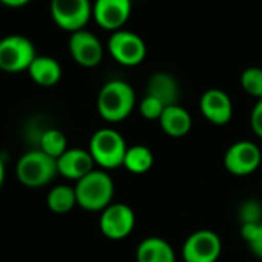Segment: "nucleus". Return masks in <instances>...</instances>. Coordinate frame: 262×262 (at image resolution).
Returning <instances> with one entry per match:
<instances>
[{
	"label": "nucleus",
	"mask_w": 262,
	"mask_h": 262,
	"mask_svg": "<svg viewBox=\"0 0 262 262\" xmlns=\"http://www.w3.org/2000/svg\"><path fill=\"white\" fill-rule=\"evenodd\" d=\"M136 94L129 83L123 80L106 82L97 96V111L106 122H120L135 110Z\"/></svg>",
	"instance_id": "nucleus-1"
},
{
	"label": "nucleus",
	"mask_w": 262,
	"mask_h": 262,
	"mask_svg": "<svg viewBox=\"0 0 262 262\" xmlns=\"http://www.w3.org/2000/svg\"><path fill=\"white\" fill-rule=\"evenodd\" d=\"M74 190L79 207L86 211H103L111 205L114 182L108 173L93 170L90 174L76 182Z\"/></svg>",
	"instance_id": "nucleus-2"
},
{
	"label": "nucleus",
	"mask_w": 262,
	"mask_h": 262,
	"mask_svg": "<svg viewBox=\"0 0 262 262\" xmlns=\"http://www.w3.org/2000/svg\"><path fill=\"white\" fill-rule=\"evenodd\" d=\"M128 145L123 136L113 128H100L91 136L88 151L99 167L113 170L123 167Z\"/></svg>",
	"instance_id": "nucleus-3"
},
{
	"label": "nucleus",
	"mask_w": 262,
	"mask_h": 262,
	"mask_svg": "<svg viewBox=\"0 0 262 262\" xmlns=\"http://www.w3.org/2000/svg\"><path fill=\"white\" fill-rule=\"evenodd\" d=\"M57 171V159L48 156L40 148L25 153L16 165V176L19 182L30 188H40L48 185Z\"/></svg>",
	"instance_id": "nucleus-4"
},
{
	"label": "nucleus",
	"mask_w": 262,
	"mask_h": 262,
	"mask_svg": "<svg viewBox=\"0 0 262 262\" xmlns=\"http://www.w3.org/2000/svg\"><path fill=\"white\" fill-rule=\"evenodd\" d=\"M36 57L34 43L25 36L13 34L0 40V70L5 73L28 71Z\"/></svg>",
	"instance_id": "nucleus-5"
},
{
	"label": "nucleus",
	"mask_w": 262,
	"mask_h": 262,
	"mask_svg": "<svg viewBox=\"0 0 262 262\" xmlns=\"http://www.w3.org/2000/svg\"><path fill=\"white\" fill-rule=\"evenodd\" d=\"M51 17L57 27L71 34L85 30L93 16L90 0H51Z\"/></svg>",
	"instance_id": "nucleus-6"
},
{
	"label": "nucleus",
	"mask_w": 262,
	"mask_h": 262,
	"mask_svg": "<svg viewBox=\"0 0 262 262\" xmlns=\"http://www.w3.org/2000/svg\"><path fill=\"white\" fill-rule=\"evenodd\" d=\"M108 51L116 62L125 67H136L147 56V45L141 36L126 30H119L108 39Z\"/></svg>",
	"instance_id": "nucleus-7"
},
{
	"label": "nucleus",
	"mask_w": 262,
	"mask_h": 262,
	"mask_svg": "<svg viewBox=\"0 0 262 262\" xmlns=\"http://www.w3.org/2000/svg\"><path fill=\"white\" fill-rule=\"evenodd\" d=\"M221 253V237L211 230L191 233L182 245V260L185 262H216Z\"/></svg>",
	"instance_id": "nucleus-8"
},
{
	"label": "nucleus",
	"mask_w": 262,
	"mask_h": 262,
	"mask_svg": "<svg viewBox=\"0 0 262 262\" xmlns=\"http://www.w3.org/2000/svg\"><path fill=\"white\" fill-rule=\"evenodd\" d=\"M136 225V214L133 208L125 204H111L106 207L99 221L100 231L111 241H122L128 237Z\"/></svg>",
	"instance_id": "nucleus-9"
},
{
	"label": "nucleus",
	"mask_w": 262,
	"mask_h": 262,
	"mask_svg": "<svg viewBox=\"0 0 262 262\" xmlns=\"http://www.w3.org/2000/svg\"><path fill=\"white\" fill-rule=\"evenodd\" d=\"M262 162L259 147L251 141H237L227 150L224 165L228 173L234 176H248L254 173Z\"/></svg>",
	"instance_id": "nucleus-10"
},
{
	"label": "nucleus",
	"mask_w": 262,
	"mask_h": 262,
	"mask_svg": "<svg viewBox=\"0 0 262 262\" xmlns=\"http://www.w3.org/2000/svg\"><path fill=\"white\" fill-rule=\"evenodd\" d=\"M68 48L71 53V57L85 68L97 67L103 59V47L97 36L86 30H80L71 34Z\"/></svg>",
	"instance_id": "nucleus-11"
},
{
	"label": "nucleus",
	"mask_w": 262,
	"mask_h": 262,
	"mask_svg": "<svg viewBox=\"0 0 262 262\" xmlns=\"http://www.w3.org/2000/svg\"><path fill=\"white\" fill-rule=\"evenodd\" d=\"M131 14V0H96L93 17L99 27L113 33L122 30Z\"/></svg>",
	"instance_id": "nucleus-12"
},
{
	"label": "nucleus",
	"mask_w": 262,
	"mask_h": 262,
	"mask_svg": "<svg viewBox=\"0 0 262 262\" xmlns=\"http://www.w3.org/2000/svg\"><path fill=\"white\" fill-rule=\"evenodd\" d=\"M199 108L202 116L214 125H227L233 116L231 99L219 88L207 90L199 100Z\"/></svg>",
	"instance_id": "nucleus-13"
},
{
	"label": "nucleus",
	"mask_w": 262,
	"mask_h": 262,
	"mask_svg": "<svg viewBox=\"0 0 262 262\" xmlns=\"http://www.w3.org/2000/svg\"><path fill=\"white\" fill-rule=\"evenodd\" d=\"M94 170V161L88 150L83 148H68L57 159V171L67 179L80 181Z\"/></svg>",
	"instance_id": "nucleus-14"
},
{
	"label": "nucleus",
	"mask_w": 262,
	"mask_h": 262,
	"mask_svg": "<svg viewBox=\"0 0 262 262\" xmlns=\"http://www.w3.org/2000/svg\"><path fill=\"white\" fill-rule=\"evenodd\" d=\"M162 131L170 138H184L190 133L193 119L190 113L181 105L167 106L159 119Z\"/></svg>",
	"instance_id": "nucleus-15"
},
{
	"label": "nucleus",
	"mask_w": 262,
	"mask_h": 262,
	"mask_svg": "<svg viewBox=\"0 0 262 262\" xmlns=\"http://www.w3.org/2000/svg\"><path fill=\"white\" fill-rule=\"evenodd\" d=\"M138 262H176L173 247L162 237L150 236L144 239L136 251Z\"/></svg>",
	"instance_id": "nucleus-16"
},
{
	"label": "nucleus",
	"mask_w": 262,
	"mask_h": 262,
	"mask_svg": "<svg viewBox=\"0 0 262 262\" xmlns=\"http://www.w3.org/2000/svg\"><path fill=\"white\" fill-rule=\"evenodd\" d=\"M147 96L156 97L165 106L178 105L179 85L176 79L168 73H156L151 76L147 85Z\"/></svg>",
	"instance_id": "nucleus-17"
},
{
	"label": "nucleus",
	"mask_w": 262,
	"mask_h": 262,
	"mask_svg": "<svg viewBox=\"0 0 262 262\" xmlns=\"http://www.w3.org/2000/svg\"><path fill=\"white\" fill-rule=\"evenodd\" d=\"M28 74L40 86H53L62 77L60 63L50 56H37L28 68Z\"/></svg>",
	"instance_id": "nucleus-18"
},
{
	"label": "nucleus",
	"mask_w": 262,
	"mask_h": 262,
	"mask_svg": "<svg viewBox=\"0 0 262 262\" xmlns=\"http://www.w3.org/2000/svg\"><path fill=\"white\" fill-rule=\"evenodd\" d=\"M48 208L56 214H67L77 205L76 190L70 185H57L53 187L47 196Z\"/></svg>",
	"instance_id": "nucleus-19"
},
{
	"label": "nucleus",
	"mask_w": 262,
	"mask_h": 262,
	"mask_svg": "<svg viewBox=\"0 0 262 262\" xmlns=\"http://www.w3.org/2000/svg\"><path fill=\"white\" fill-rule=\"evenodd\" d=\"M153 164H155V156L148 147H145V145L128 147L126 155H125V161H123V167L129 173L144 174L153 167Z\"/></svg>",
	"instance_id": "nucleus-20"
},
{
	"label": "nucleus",
	"mask_w": 262,
	"mask_h": 262,
	"mask_svg": "<svg viewBox=\"0 0 262 262\" xmlns=\"http://www.w3.org/2000/svg\"><path fill=\"white\" fill-rule=\"evenodd\" d=\"M39 148L43 153H47L48 156H51L54 159H59L68 150V142H67V138H65V135L62 133L60 129L50 128L40 136Z\"/></svg>",
	"instance_id": "nucleus-21"
},
{
	"label": "nucleus",
	"mask_w": 262,
	"mask_h": 262,
	"mask_svg": "<svg viewBox=\"0 0 262 262\" xmlns=\"http://www.w3.org/2000/svg\"><path fill=\"white\" fill-rule=\"evenodd\" d=\"M241 86L251 97H256L257 100L262 99V68L248 67L244 70L241 76Z\"/></svg>",
	"instance_id": "nucleus-22"
},
{
	"label": "nucleus",
	"mask_w": 262,
	"mask_h": 262,
	"mask_svg": "<svg viewBox=\"0 0 262 262\" xmlns=\"http://www.w3.org/2000/svg\"><path fill=\"white\" fill-rule=\"evenodd\" d=\"M241 236L247 242V245L253 251V254L257 256L259 259H262V222L242 224Z\"/></svg>",
	"instance_id": "nucleus-23"
},
{
	"label": "nucleus",
	"mask_w": 262,
	"mask_h": 262,
	"mask_svg": "<svg viewBox=\"0 0 262 262\" xmlns=\"http://www.w3.org/2000/svg\"><path fill=\"white\" fill-rule=\"evenodd\" d=\"M165 108L167 106L161 100L151 96H145L139 103V111L142 117H145L147 120H159Z\"/></svg>",
	"instance_id": "nucleus-24"
},
{
	"label": "nucleus",
	"mask_w": 262,
	"mask_h": 262,
	"mask_svg": "<svg viewBox=\"0 0 262 262\" xmlns=\"http://www.w3.org/2000/svg\"><path fill=\"white\" fill-rule=\"evenodd\" d=\"M241 219L242 224H254V222H262V207L256 201H247L241 207Z\"/></svg>",
	"instance_id": "nucleus-25"
},
{
	"label": "nucleus",
	"mask_w": 262,
	"mask_h": 262,
	"mask_svg": "<svg viewBox=\"0 0 262 262\" xmlns=\"http://www.w3.org/2000/svg\"><path fill=\"white\" fill-rule=\"evenodd\" d=\"M250 123H251L253 133L262 139V99H259L254 103L251 110V116H250Z\"/></svg>",
	"instance_id": "nucleus-26"
},
{
	"label": "nucleus",
	"mask_w": 262,
	"mask_h": 262,
	"mask_svg": "<svg viewBox=\"0 0 262 262\" xmlns=\"http://www.w3.org/2000/svg\"><path fill=\"white\" fill-rule=\"evenodd\" d=\"M0 2L11 8H20V7H25L28 2H31V0H0Z\"/></svg>",
	"instance_id": "nucleus-27"
},
{
	"label": "nucleus",
	"mask_w": 262,
	"mask_h": 262,
	"mask_svg": "<svg viewBox=\"0 0 262 262\" xmlns=\"http://www.w3.org/2000/svg\"><path fill=\"white\" fill-rule=\"evenodd\" d=\"M4 181H5V165L2 158H0V187L4 185Z\"/></svg>",
	"instance_id": "nucleus-28"
},
{
	"label": "nucleus",
	"mask_w": 262,
	"mask_h": 262,
	"mask_svg": "<svg viewBox=\"0 0 262 262\" xmlns=\"http://www.w3.org/2000/svg\"><path fill=\"white\" fill-rule=\"evenodd\" d=\"M182 262H185V260H182Z\"/></svg>",
	"instance_id": "nucleus-29"
}]
</instances>
